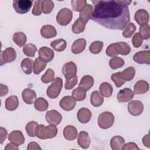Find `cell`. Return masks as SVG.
Here are the masks:
<instances>
[{
	"mask_svg": "<svg viewBox=\"0 0 150 150\" xmlns=\"http://www.w3.org/2000/svg\"><path fill=\"white\" fill-rule=\"evenodd\" d=\"M94 8L91 19L112 30H122L129 23L128 6L121 1H92Z\"/></svg>",
	"mask_w": 150,
	"mask_h": 150,
	"instance_id": "obj_1",
	"label": "cell"
},
{
	"mask_svg": "<svg viewBox=\"0 0 150 150\" xmlns=\"http://www.w3.org/2000/svg\"><path fill=\"white\" fill-rule=\"evenodd\" d=\"M57 128L53 125L45 126L40 124L37 126L35 129V135L40 139H46L55 137L57 134Z\"/></svg>",
	"mask_w": 150,
	"mask_h": 150,
	"instance_id": "obj_2",
	"label": "cell"
},
{
	"mask_svg": "<svg viewBox=\"0 0 150 150\" xmlns=\"http://www.w3.org/2000/svg\"><path fill=\"white\" fill-rule=\"evenodd\" d=\"M63 80L60 77H56L54 79L52 84L47 87L46 94L50 98L54 99L57 98L62 89Z\"/></svg>",
	"mask_w": 150,
	"mask_h": 150,
	"instance_id": "obj_3",
	"label": "cell"
},
{
	"mask_svg": "<svg viewBox=\"0 0 150 150\" xmlns=\"http://www.w3.org/2000/svg\"><path fill=\"white\" fill-rule=\"evenodd\" d=\"M98 127L102 129H108L114 124V116L110 111H105L101 113L97 120Z\"/></svg>",
	"mask_w": 150,
	"mask_h": 150,
	"instance_id": "obj_4",
	"label": "cell"
},
{
	"mask_svg": "<svg viewBox=\"0 0 150 150\" xmlns=\"http://www.w3.org/2000/svg\"><path fill=\"white\" fill-rule=\"evenodd\" d=\"M73 18L72 11L67 8L60 9L56 16V21L61 26L67 25Z\"/></svg>",
	"mask_w": 150,
	"mask_h": 150,
	"instance_id": "obj_5",
	"label": "cell"
},
{
	"mask_svg": "<svg viewBox=\"0 0 150 150\" xmlns=\"http://www.w3.org/2000/svg\"><path fill=\"white\" fill-rule=\"evenodd\" d=\"M33 2L30 0H18L13 1V8L19 14L27 13L30 9Z\"/></svg>",
	"mask_w": 150,
	"mask_h": 150,
	"instance_id": "obj_6",
	"label": "cell"
},
{
	"mask_svg": "<svg viewBox=\"0 0 150 150\" xmlns=\"http://www.w3.org/2000/svg\"><path fill=\"white\" fill-rule=\"evenodd\" d=\"M16 57V52L12 47H8L4 50L1 51L0 62L1 66L14 61Z\"/></svg>",
	"mask_w": 150,
	"mask_h": 150,
	"instance_id": "obj_7",
	"label": "cell"
},
{
	"mask_svg": "<svg viewBox=\"0 0 150 150\" xmlns=\"http://www.w3.org/2000/svg\"><path fill=\"white\" fill-rule=\"evenodd\" d=\"M144 110L143 103L139 100H132L128 104V111L133 116H138Z\"/></svg>",
	"mask_w": 150,
	"mask_h": 150,
	"instance_id": "obj_8",
	"label": "cell"
},
{
	"mask_svg": "<svg viewBox=\"0 0 150 150\" xmlns=\"http://www.w3.org/2000/svg\"><path fill=\"white\" fill-rule=\"evenodd\" d=\"M45 118L50 125L56 126L61 122L62 116L57 111L52 110L47 111L45 115Z\"/></svg>",
	"mask_w": 150,
	"mask_h": 150,
	"instance_id": "obj_9",
	"label": "cell"
},
{
	"mask_svg": "<svg viewBox=\"0 0 150 150\" xmlns=\"http://www.w3.org/2000/svg\"><path fill=\"white\" fill-rule=\"evenodd\" d=\"M62 73L66 79H70L76 76L77 66L73 62L66 63L62 67Z\"/></svg>",
	"mask_w": 150,
	"mask_h": 150,
	"instance_id": "obj_10",
	"label": "cell"
},
{
	"mask_svg": "<svg viewBox=\"0 0 150 150\" xmlns=\"http://www.w3.org/2000/svg\"><path fill=\"white\" fill-rule=\"evenodd\" d=\"M133 60L138 64H150V51L142 50L137 52L133 56Z\"/></svg>",
	"mask_w": 150,
	"mask_h": 150,
	"instance_id": "obj_11",
	"label": "cell"
},
{
	"mask_svg": "<svg viewBox=\"0 0 150 150\" xmlns=\"http://www.w3.org/2000/svg\"><path fill=\"white\" fill-rule=\"evenodd\" d=\"M76 105V100L73 97L66 96L63 97L59 101V106L64 111H71L74 109Z\"/></svg>",
	"mask_w": 150,
	"mask_h": 150,
	"instance_id": "obj_12",
	"label": "cell"
},
{
	"mask_svg": "<svg viewBox=\"0 0 150 150\" xmlns=\"http://www.w3.org/2000/svg\"><path fill=\"white\" fill-rule=\"evenodd\" d=\"M149 16L148 12L144 9H140L136 11L134 15V19L140 26L148 24Z\"/></svg>",
	"mask_w": 150,
	"mask_h": 150,
	"instance_id": "obj_13",
	"label": "cell"
},
{
	"mask_svg": "<svg viewBox=\"0 0 150 150\" xmlns=\"http://www.w3.org/2000/svg\"><path fill=\"white\" fill-rule=\"evenodd\" d=\"M134 97V92L129 88H124L117 94V100L120 103H126L131 100Z\"/></svg>",
	"mask_w": 150,
	"mask_h": 150,
	"instance_id": "obj_14",
	"label": "cell"
},
{
	"mask_svg": "<svg viewBox=\"0 0 150 150\" xmlns=\"http://www.w3.org/2000/svg\"><path fill=\"white\" fill-rule=\"evenodd\" d=\"M8 139L9 141L18 146L23 144L25 140L22 132L19 130L12 131L8 135Z\"/></svg>",
	"mask_w": 150,
	"mask_h": 150,
	"instance_id": "obj_15",
	"label": "cell"
},
{
	"mask_svg": "<svg viewBox=\"0 0 150 150\" xmlns=\"http://www.w3.org/2000/svg\"><path fill=\"white\" fill-rule=\"evenodd\" d=\"M38 54L40 58L42 59L47 63L52 61L54 56L53 50L46 46H43L40 47L39 50Z\"/></svg>",
	"mask_w": 150,
	"mask_h": 150,
	"instance_id": "obj_16",
	"label": "cell"
},
{
	"mask_svg": "<svg viewBox=\"0 0 150 150\" xmlns=\"http://www.w3.org/2000/svg\"><path fill=\"white\" fill-rule=\"evenodd\" d=\"M91 111L87 108L83 107L80 108L77 114V117L79 121L81 124H86L91 120Z\"/></svg>",
	"mask_w": 150,
	"mask_h": 150,
	"instance_id": "obj_17",
	"label": "cell"
},
{
	"mask_svg": "<svg viewBox=\"0 0 150 150\" xmlns=\"http://www.w3.org/2000/svg\"><path fill=\"white\" fill-rule=\"evenodd\" d=\"M63 134L64 138L69 141L74 140L78 136L77 128L71 125H68L64 127Z\"/></svg>",
	"mask_w": 150,
	"mask_h": 150,
	"instance_id": "obj_18",
	"label": "cell"
},
{
	"mask_svg": "<svg viewBox=\"0 0 150 150\" xmlns=\"http://www.w3.org/2000/svg\"><path fill=\"white\" fill-rule=\"evenodd\" d=\"M90 142L91 141L88 132L84 131H80L77 138L78 145L83 149H87L89 147Z\"/></svg>",
	"mask_w": 150,
	"mask_h": 150,
	"instance_id": "obj_19",
	"label": "cell"
},
{
	"mask_svg": "<svg viewBox=\"0 0 150 150\" xmlns=\"http://www.w3.org/2000/svg\"><path fill=\"white\" fill-rule=\"evenodd\" d=\"M40 34L42 37L46 39H50L57 35V31L55 28L50 25H43L40 29Z\"/></svg>",
	"mask_w": 150,
	"mask_h": 150,
	"instance_id": "obj_20",
	"label": "cell"
},
{
	"mask_svg": "<svg viewBox=\"0 0 150 150\" xmlns=\"http://www.w3.org/2000/svg\"><path fill=\"white\" fill-rule=\"evenodd\" d=\"M114 46L115 51L118 55L119 54L121 55H127L131 52L130 46L124 42H119L114 43Z\"/></svg>",
	"mask_w": 150,
	"mask_h": 150,
	"instance_id": "obj_21",
	"label": "cell"
},
{
	"mask_svg": "<svg viewBox=\"0 0 150 150\" xmlns=\"http://www.w3.org/2000/svg\"><path fill=\"white\" fill-rule=\"evenodd\" d=\"M22 97L26 104H32L36 98V94L33 90L27 88L23 90L22 93Z\"/></svg>",
	"mask_w": 150,
	"mask_h": 150,
	"instance_id": "obj_22",
	"label": "cell"
},
{
	"mask_svg": "<svg viewBox=\"0 0 150 150\" xmlns=\"http://www.w3.org/2000/svg\"><path fill=\"white\" fill-rule=\"evenodd\" d=\"M86 40L83 38L75 40L71 45V52L74 54H79L83 52L86 46Z\"/></svg>",
	"mask_w": 150,
	"mask_h": 150,
	"instance_id": "obj_23",
	"label": "cell"
},
{
	"mask_svg": "<svg viewBox=\"0 0 150 150\" xmlns=\"http://www.w3.org/2000/svg\"><path fill=\"white\" fill-rule=\"evenodd\" d=\"M93 11V7L91 5L86 4L84 8L79 12V18L87 23L91 19Z\"/></svg>",
	"mask_w": 150,
	"mask_h": 150,
	"instance_id": "obj_24",
	"label": "cell"
},
{
	"mask_svg": "<svg viewBox=\"0 0 150 150\" xmlns=\"http://www.w3.org/2000/svg\"><path fill=\"white\" fill-rule=\"evenodd\" d=\"M149 90V84L145 80L138 81L134 86V93L139 95L146 93Z\"/></svg>",
	"mask_w": 150,
	"mask_h": 150,
	"instance_id": "obj_25",
	"label": "cell"
},
{
	"mask_svg": "<svg viewBox=\"0 0 150 150\" xmlns=\"http://www.w3.org/2000/svg\"><path fill=\"white\" fill-rule=\"evenodd\" d=\"M19 106V100L16 96H11L8 97L5 103V108L8 111L15 110Z\"/></svg>",
	"mask_w": 150,
	"mask_h": 150,
	"instance_id": "obj_26",
	"label": "cell"
},
{
	"mask_svg": "<svg viewBox=\"0 0 150 150\" xmlns=\"http://www.w3.org/2000/svg\"><path fill=\"white\" fill-rule=\"evenodd\" d=\"M104 102V97L98 91H93L90 96V103L94 107L101 106Z\"/></svg>",
	"mask_w": 150,
	"mask_h": 150,
	"instance_id": "obj_27",
	"label": "cell"
},
{
	"mask_svg": "<svg viewBox=\"0 0 150 150\" xmlns=\"http://www.w3.org/2000/svg\"><path fill=\"white\" fill-rule=\"evenodd\" d=\"M125 144V139L121 136L116 135L110 140L111 148L113 150H121Z\"/></svg>",
	"mask_w": 150,
	"mask_h": 150,
	"instance_id": "obj_28",
	"label": "cell"
},
{
	"mask_svg": "<svg viewBox=\"0 0 150 150\" xmlns=\"http://www.w3.org/2000/svg\"><path fill=\"white\" fill-rule=\"evenodd\" d=\"M47 64V62L40 58L39 57L36 58L33 63V71L34 74H40L45 68Z\"/></svg>",
	"mask_w": 150,
	"mask_h": 150,
	"instance_id": "obj_29",
	"label": "cell"
},
{
	"mask_svg": "<svg viewBox=\"0 0 150 150\" xmlns=\"http://www.w3.org/2000/svg\"><path fill=\"white\" fill-rule=\"evenodd\" d=\"M94 84V79L92 76L90 75H86L83 76L79 84V87L83 88L86 91L89 90Z\"/></svg>",
	"mask_w": 150,
	"mask_h": 150,
	"instance_id": "obj_30",
	"label": "cell"
},
{
	"mask_svg": "<svg viewBox=\"0 0 150 150\" xmlns=\"http://www.w3.org/2000/svg\"><path fill=\"white\" fill-rule=\"evenodd\" d=\"M99 90L100 94L105 97H111L113 91V88L112 86L107 82L102 83L100 86Z\"/></svg>",
	"mask_w": 150,
	"mask_h": 150,
	"instance_id": "obj_31",
	"label": "cell"
},
{
	"mask_svg": "<svg viewBox=\"0 0 150 150\" xmlns=\"http://www.w3.org/2000/svg\"><path fill=\"white\" fill-rule=\"evenodd\" d=\"M21 66L22 71L26 74H30L33 70V60L29 58H25L22 60Z\"/></svg>",
	"mask_w": 150,
	"mask_h": 150,
	"instance_id": "obj_32",
	"label": "cell"
},
{
	"mask_svg": "<svg viewBox=\"0 0 150 150\" xmlns=\"http://www.w3.org/2000/svg\"><path fill=\"white\" fill-rule=\"evenodd\" d=\"M50 46L57 52H63L67 46V42L63 39H57L50 43Z\"/></svg>",
	"mask_w": 150,
	"mask_h": 150,
	"instance_id": "obj_33",
	"label": "cell"
},
{
	"mask_svg": "<svg viewBox=\"0 0 150 150\" xmlns=\"http://www.w3.org/2000/svg\"><path fill=\"white\" fill-rule=\"evenodd\" d=\"M49 107L47 101L43 97H39L34 102V107L39 111H46Z\"/></svg>",
	"mask_w": 150,
	"mask_h": 150,
	"instance_id": "obj_34",
	"label": "cell"
},
{
	"mask_svg": "<svg viewBox=\"0 0 150 150\" xmlns=\"http://www.w3.org/2000/svg\"><path fill=\"white\" fill-rule=\"evenodd\" d=\"M12 40L15 43H16L18 46L22 47L23 46L26 42V35L22 32H16L13 35Z\"/></svg>",
	"mask_w": 150,
	"mask_h": 150,
	"instance_id": "obj_35",
	"label": "cell"
},
{
	"mask_svg": "<svg viewBox=\"0 0 150 150\" xmlns=\"http://www.w3.org/2000/svg\"><path fill=\"white\" fill-rule=\"evenodd\" d=\"M86 23L79 18L76 19V21L73 23L72 25V31L76 34H79L82 33L86 28Z\"/></svg>",
	"mask_w": 150,
	"mask_h": 150,
	"instance_id": "obj_36",
	"label": "cell"
},
{
	"mask_svg": "<svg viewBox=\"0 0 150 150\" xmlns=\"http://www.w3.org/2000/svg\"><path fill=\"white\" fill-rule=\"evenodd\" d=\"M86 91L83 88L78 87L73 90L72 97L76 101H83L86 97Z\"/></svg>",
	"mask_w": 150,
	"mask_h": 150,
	"instance_id": "obj_37",
	"label": "cell"
},
{
	"mask_svg": "<svg viewBox=\"0 0 150 150\" xmlns=\"http://www.w3.org/2000/svg\"><path fill=\"white\" fill-rule=\"evenodd\" d=\"M121 74L125 81H128L134 79L135 74V70L133 67H128L122 71H121Z\"/></svg>",
	"mask_w": 150,
	"mask_h": 150,
	"instance_id": "obj_38",
	"label": "cell"
},
{
	"mask_svg": "<svg viewBox=\"0 0 150 150\" xmlns=\"http://www.w3.org/2000/svg\"><path fill=\"white\" fill-rule=\"evenodd\" d=\"M124 64V60L120 57H113L109 61V66L113 70L122 67Z\"/></svg>",
	"mask_w": 150,
	"mask_h": 150,
	"instance_id": "obj_39",
	"label": "cell"
},
{
	"mask_svg": "<svg viewBox=\"0 0 150 150\" xmlns=\"http://www.w3.org/2000/svg\"><path fill=\"white\" fill-rule=\"evenodd\" d=\"M37 50L36 46L32 43L26 44L23 47V53L28 57H34Z\"/></svg>",
	"mask_w": 150,
	"mask_h": 150,
	"instance_id": "obj_40",
	"label": "cell"
},
{
	"mask_svg": "<svg viewBox=\"0 0 150 150\" xmlns=\"http://www.w3.org/2000/svg\"><path fill=\"white\" fill-rule=\"evenodd\" d=\"M54 8V3L50 0L42 1L41 8L42 12L45 14L50 13Z\"/></svg>",
	"mask_w": 150,
	"mask_h": 150,
	"instance_id": "obj_41",
	"label": "cell"
},
{
	"mask_svg": "<svg viewBox=\"0 0 150 150\" xmlns=\"http://www.w3.org/2000/svg\"><path fill=\"white\" fill-rule=\"evenodd\" d=\"M136 30V26L132 23H128L122 32V36L125 38H131Z\"/></svg>",
	"mask_w": 150,
	"mask_h": 150,
	"instance_id": "obj_42",
	"label": "cell"
},
{
	"mask_svg": "<svg viewBox=\"0 0 150 150\" xmlns=\"http://www.w3.org/2000/svg\"><path fill=\"white\" fill-rule=\"evenodd\" d=\"M39 124L36 121H30L26 125L25 130L27 134L30 137H35V129L37 126Z\"/></svg>",
	"mask_w": 150,
	"mask_h": 150,
	"instance_id": "obj_43",
	"label": "cell"
},
{
	"mask_svg": "<svg viewBox=\"0 0 150 150\" xmlns=\"http://www.w3.org/2000/svg\"><path fill=\"white\" fill-rule=\"evenodd\" d=\"M54 79V72L52 69H48L41 77V81L43 83H49Z\"/></svg>",
	"mask_w": 150,
	"mask_h": 150,
	"instance_id": "obj_44",
	"label": "cell"
},
{
	"mask_svg": "<svg viewBox=\"0 0 150 150\" xmlns=\"http://www.w3.org/2000/svg\"><path fill=\"white\" fill-rule=\"evenodd\" d=\"M103 47V42L101 41H94L89 46V50L93 54L100 53Z\"/></svg>",
	"mask_w": 150,
	"mask_h": 150,
	"instance_id": "obj_45",
	"label": "cell"
},
{
	"mask_svg": "<svg viewBox=\"0 0 150 150\" xmlns=\"http://www.w3.org/2000/svg\"><path fill=\"white\" fill-rule=\"evenodd\" d=\"M111 79L112 81H114L117 87H121L125 83V81L121 76V71L112 74L111 76Z\"/></svg>",
	"mask_w": 150,
	"mask_h": 150,
	"instance_id": "obj_46",
	"label": "cell"
},
{
	"mask_svg": "<svg viewBox=\"0 0 150 150\" xmlns=\"http://www.w3.org/2000/svg\"><path fill=\"white\" fill-rule=\"evenodd\" d=\"M71 8L75 12H80L87 4L86 0H75L71 1Z\"/></svg>",
	"mask_w": 150,
	"mask_h": 150,
	"instance_id": "obj_47",
	"label": "cell"
},
{
	"mask_svg": "<svg viewBox=\"0 0 150 150\" xmlns=\"http://www.w3.org/2000/svg\"><path fill=\"white\" fill-rule=\"evenodd\" d=\"M143 40H147L150 38V26L148 24L142 25L139 28V32Z\"/></svg>",
	"mask_w": 150,
	"mask_h": 150,
	"instance_id": "obj_48",
	"label": "cell"
},
{
	"mask_svg": "<svg viewBox=\"0 0 150 150\" xmlns=\"http://www.w3.org/2000/svg\"><path fill=\"white\" fill-rule=\"evenodd\" d=\"M77 83H78V77L77 76H74L71 79H66L65 84H64V88L66 90H71L77 84Z\"/></svg>",
	"mask_w": 150,
	"mask_h": 150,
	"instance_id": "obj_49",
	"label": "cell"
},
{
	"mask_svg": "<svg viewBox=\"0 0 150 150\" xmlns=\"http://www.w3.org/2000/svg\"><path fill=\"white\" fill-rule=\"evenodd\" d=\"M143 42V39L139 32L136 33L132 39V43L134 47L138 48L140 47Z\"/></svg>",
	"mask_w": 150,
	"mask_h": 150,
	"instance_id": "obj_50",
	"label": "cell"
},
{
	"mask_svg": "<svg viewBox=\"0 0 150 150\" xmlns=\"http://www.w3.org/2000/svg\"><path fill=\"white\" fill-rule=\"evenodd\" d=\"M42 1H35L34 3V6L32 11L33 15L35 16H39L42 13V8H41Z\"/></svg>",
	"mask_w": 150,
	"mask_h": 150,
	"instance_id": "obj_51",
	"label": "cell"
},
{
	"mask_svg": "<svg viewBox=\"0 0 150 150\" xmlns=\"http://www.w3.org/2000/svg\"><path fill=\"white\" fill-rule=\"evenodd\" d=\"M105 53L108 56L110 57H117L118 56V54H117V53L115 51L114 49V43H112L111 45H110L105 50Z\"/></svg>",
	"mask_w": 150,
	"mask_h": 150,
	"instance_id": "obj_52",
	"label": "cell"
},
{
	"mask_svg": "<svg viewBox=\"0 0 150 150\" xmlns=\"http://www.w3.org/2000/svg\"><path fill=\"white\" fill-rule=\"evenodd\" d=\"M122 150H132V149H139L137 144L134 142H128L125 144L122 148Z\"/></svg>",
	"mask_w": 150,
	"mask_h": 150,
	"instance_id": "obj_53",
	"label": "cell"
},
{
	"mask_svg": "<svg viewBox=\"0 0 150 150\" xmlns=\"http://www.w3.org/2000/svg\"><path fill=\"white\" fill-rule=\"evenodd\" d=\"M27 149L28 150H37V149L41 150L42 148H40V146L39 145L38 143L35 142H31L28 144L27 146Z\"/></svg>",
	"mask_w": 150,
	"mask_h": 150,
	"instance_id": "obj_54",
	"label": "cell"
},
{
	"mask_svg": "<svg viewBox=\"0 0 150 150\" xmlns=\"http://www.w3.org/2000/svg\"><path fill=\"white\" fill-rule=\"evenodd\" d=\"M7 134H8L7 130L5 128L1 127H0V136H1V144H2L4 141L5 140Z\"/></svg>",
	"mask_w": 150,
	"mask_h": 150,
	"instance_id": "obj_55",
	"label": "cell"
},
{
	"mask_svg": "<svg viewBox=\"0 0 150 150\" xmlns=\"http://www.w3.org/2000/svg\"><path fill=\"white\" fill-rule=\"evenodd\" d=\"M8 92V88L6 86L4 85L3 84H0V96L3 97L7 94Z\"/></svg>",
	"mask_w": 150,
	"mask_h": 150,
	"instance_id": "obj_56",
	"label": "cell"
},
{
	"mask_svg": "<svg viewBox=\"0 0 150 150\" xmlns=\"http://www.w3.org/2000/svg\"><path fill=\"white\" fill-rule=\"evenodd\" d=\"M142 144L146 147L149 148H150V141H149V134L145 135L142 138Z\"/></svg>",
	"mask_w": 150,
	"mask_h": 150,
	"instance_id": "obj_57",
	"label": "cell"
},
{
	"mask_svg": "<svg viewBox=\"0 0 150 150\" xmlns=\"http://www.w3.org/2000/svg\"><path fill=\"white\" fill-rule=\"evenodd\" d=\"M18 146L12 142L7 144L5 147V150H18Z\"/></svg>",
	"mask_w": 150,
	"mask_h": 150,
	"instance_id": "obj_58",
	"label": "cell"
}]
</instances>
